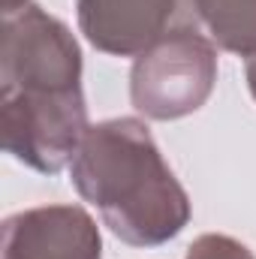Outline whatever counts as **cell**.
I'll return each mask as SVG.
<instances>
[{"instance_id":"1","label":"cell","mask_w":256,"mask_h":259,"mask_svg":"<svg viewBox=\"0 0 256 259\" xmlns=\"http://www.w3.org/2000/svg\"><path fill=\"white\" fill-rule=\"evenodd\" d=\"M0 24L3 151L33 172L58 175L91 127L78 39L33 0H0Z\"/></svg>"},{"instance_id":"2","label":"cell","mask_w":256,"mask_h":259,"mask_svg":"<svg viewBox=\"0 0 256 259\" xmlns=\"http://www.w3.org/2000/svg\"><path fill=\"white\" fill-rule=\"evenodd\" d=\"M69 184L130 247H160L190 223V196L142 118L91 124L69 163Z\"/></svg>"},{"instance_id":"3","label":"cell","mask_w":256,"mask_h":259,"mask_svg":"<svg viewBox=\"0 0 256 259\" xmlns=\"http://www.w3.org/2000/svg\"><path fill=\"white\" fill-rule=\"evenodd\" d=\"M214 84L217 46L202 30H181L133 61L130 103L151 121H178L208 103Z\"/></svg>"},{"instance_id":"4","label":"cell","mask_w":256,"mask_h":259,"mask_svg":"<svg viewBox=\"0 0 256 259\" xmlns=\"http://www.w3.org/2000/svg\"><path fill=\"white\" fill-rule=\"evenodd\" d=\"M78 30L112 58H139L160 39L199 30L196 0H75Z\"/></svg>"},{"instance_id":"5","label":"cell","mask_w":256,"mask_h":259,"mask_svg":"<svg viewBox=\"0 0 256 259\" xmlns=\"http://www.w3.org/2000/svg\"><path fill=\"white\" fill-rule=\"evenodd\" d=\"M3 259H103V235L81 205H36L3 220Z\"/></svg>"},{"instance_id":"6","label":"cell","mask_w":256,"mask_h":259,"mask_svg":"<svg viewBox=\"0 0 256 259\" xmlns=\"http://www.w3.org/2000/svg\"><path fill=\"white\" fill-rule=\"evenodd\" d=\"M208 39L238 58H256V0H196Z\"/></svg>"},{"instance_id":"7","label":"cell","mask_w":256,"mask_h":259,"mask_svg":"<svg viewBox=\"0 0 256 259\" xmlns=\"http://www.w3.org/2000/svg\"><path fill=\"white\" fill-rule=\"evenodd\" d=\"M184 259H256L253 250L232 238V235H223V232H205L187 247V256Z\"/></svg>"},{"instance_id":"8","label":"cell","mask_w":256,"mask_h":259,"mask_svg":"<svg viewBox=\"0 0 256 259\" xmlns=\"http://www.w3.org/2000/svg\"><path fill=\"white\" fill-rule=\"evenodd\" d=\"M244 75H247V91H250V97L256 100V58H247V69H244Z\"/></svg>"}]
</instances>
